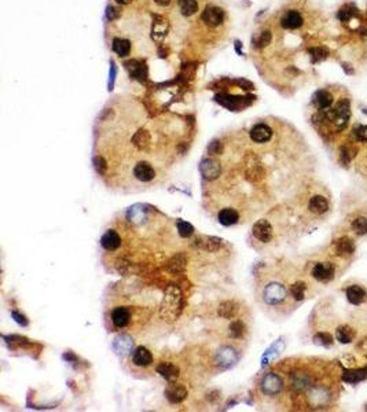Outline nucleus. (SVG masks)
<instances>
[{
    "label": "nucleus",
    "mask_w": 367,
    "mask_h": 412,
    "mask_svg": "<svg viewBox=\"0 0 367 412\" xmlns=\"http://www.w3.org/2000/svg\"><path fill=\"white\" fill-rule=\"evenodd\" d=\"M352 230H354L358 235H366L367 234V218L358 217L352 223Z\"/></svg>",
    "instance_id": "aec40b11"
},
{
    "label": "nucleus",
    "mask_w": 367,
    "mask_h": 412,
    "mask_svg": "<svg viewBox=\"0 0 367 412\" xmlns=\"http://www.w3.org/2000/svg\"><path fill=\"white\" fill-rule=\"evenodd\" d=\"M367 376L366 370H359V371H352V372H345L343 378L344 380L349 382V383H354V382H359V380L364 379Z\"/></svg>",
    "instance_id": "6ab92c4d"
},
{
    "label": "nucleus",
    "mask_w": 367,
    "mask_h": 412,
    "mask_svg": "<svg viewBox=\"0 0 367 412\" xmlns=\"http://www.w3.org/2000/svg\"><path fill=\"white\" fill-rule=\"evenodd\" d=\"M177 231L181 236H190L193 234V227L186 222H177Z\"/></svg>",
    "instance_id": "4be33fe9"
},
{
    "label": "nucleus",
    "mask_w": 367,
    "mask_h": 412,
    "mask_svg": "<svg viewBox=\"0 0 367 412\" xmlns=\"http://www.w3.org/2000/svg\"><path fill=\"white\" fill-rule=\"evenodd\" d=\"M223 17H224L223 10L216 7V6H209V7H206L204 13H202V15H201L202 21L208 26H218V25H220L223 21Z\"/></svg>",
    "instance_id": "1a4fd4ad"
},
{
    "label": "nucleus",
    "mask_w": 367,
    "mask_h": 412,
    "mask_svg": "<svg viewBox=\"0 0 367 412\" xmlns=\"http://www.w3.org/2000/svg\"><path fill=\"white\" fill-rule=\"evenodd\" d=\"M304 23V18L303 15L300 11L297 10H289L286 11L281 18V25L285 29H290V31H295V29H299V28L303 26Z\"/></svg>",
    "instance_id": "0eeeda50"
},
{
    "label": "nucleus",
    "mask_w": 367,
    "mask_h": 412,
    "mask_svg": "<svg viewBox=\"0 0 367 412\" xmlns=\"http://www.w3.org/2000/svg\"><path fill=\"white\" fill-rule=\"evenodd\" d=\"M347 298L352 305H360L366 299V291L358 285L351 286L347 289Z\"/></svg>",
    "instance_id": "f8f14e48"
},
{
    "label": "nucleus",
    "mask_w": 367,
    "mask_h": 412,
    "mask_svg": "<svg viewBox=\"0 0 367 412\" xmlns=\"http://www.w3.org/2000/svg\"><path fill=\"white\" fill-rule=\"evenodd\" d=\"M355 337V331L348 326L340 327L337 333H335V338L340 341L341 344H349L351 341L354 340Z\"/></svg>",
    "instance_id": "dca6fc26"
},
{
    "label": "nucleus",
    "mask_w": 367,
    "mask_h": 412,
    "mask_svg": "<svg viewBox=\"0 0 367 412\" xmlns=\"http://www.w3.org/2000/svg\"><path fill=\"white\" fill-rule=\"evenodd\" d=\"M290 290L286 289V286H283L279 282H270L263 287V301L264 304H267L270 307H277L281 305L289 295Z\"/></svg>",
    "instance_id": "f257e3e1"
},
{
    "label": "nucleus",
    "mask_w": 367,
    "mask_h": 412,
    "mask_svg": "<svg viewBox=\"0 0 367 412\" xmlns=\"http://www.w3.org/2000/svg\"><path fill=\"white\" fill-rule=\"evenodd\" d=\"M218 222L224 227L235 226V224H238L241 222L240 210H237L235 208H231V206L219 209Z\"/></svg>",
    "instance_id": "7ed1b4c3"
},
{
    "label": "nucleus",
    "mask_w": 367,
    "mask_h": 412,
    "mask_svg": "<svg viewBox=\"0 0 367 412\" xmlns=\"http://www.w3.org/2000/svg\"><path fill=\"white\" fill-rule=\"evenodd\" d=\"M305 289H307V286L304 285V283H301V282H297V283H295V285H292L289 287L290 294H292L293 298L297 299V301H301V299L304 298Z\"/></svg>",
    "instance_id": "a211bd4d"
},
{
    "label": "nucleus",
    "mask_w": 367,
    "mask_h": 412,
    "mask_svg": "<svg viewBox=\"0 0 367 412\" xmlns=\"http://www.w3.org/2000/svg\"><path fill=\"white\" fill-rule=\"evenodd\" d=\"M177 6L183 15L191 17L198 11V3L195 0H177Z\"/></svg>",
    "instance_id": "2eb2a0df"
},
{
    "label": "nucleus",
    "mask_w": 367,
    "mask_h": 412,
    "mask_svg": "<svg viewBox=\"0 0 367 412\" xmlns=\"http://www.w3.org/2000/svg\"><path fill=\"white\" fill-rule=\"evenodd\" d=\"M308 209L312 213H317V214H322V213H326L327 209H329V202L325 197L322 195H315L312 197L308 202Z\"/></svg>",
    "instance_id": "ddd939ff"
},
{
    "label": "nucleus",
    "mask_w": 367,
    "mask_h": 412,
    "mask_svg": "<svg viewBox=\"0 0 367 412\" xmlns=\"http://www.w3.org/2000/svg\"><path fill=\"white\" fill-rule=\"evenodd\" d=\"M155 5L161 6V7H164V6H168L169 3H171V0H154Z\"/></svg>",
    "instance_id": "a878e982"
},
{
    "label": "nucleus",
    "mask_w": 367,
    "mask_h": 412,
    "mask_svg": "<svg viewBox=\"0 0 367 412\" xmlns=\"http://www.w3.org/2000/svg\"><path fill=\"white\" fill-rule=\"evenodd\" d=\"M132 363L135 364L136 367H150L153 364V354L145 346H139L132 353Z\"/></svg>",
    "instance_id": "6e6552de"
},
{
    "label": "nucleus",
    "mask_w": 367,
    "mask_h": 412,
    "mask_svg": "<svg viewBox=\"0 0 367 412\" xmlns=\"http://www.w3.org/2000/svg\"><path fill=\"white\" fill-rule=\"evenodd\" d=\"M312 103L318 110L329 109L333 104V95L326 90L317 91L312 96Z\"/></svg>",
    "instance_id": "9b49d317"
},
{
    "label": "nucleus",
    "mask_w": 367,
    "mask_h": 412,
    "mask_svg": "<svg viewBox=\"0 0 367 412\" xmlns=\"http://www.w3.org/2000/svg\"><path fill=\"white\" fill-rule=\"evenodd\" d=\"M112 48L117 55L120 57H127L131 52V43L127 39H121V37H116L112 44Z\"/></svg>",
    "instance_id": "4468645a"
},
{
    "label": "nucleus",
    "mask_w": 367,
    "mask_h": 412,
    "mask_svg": "<svg viewBox=\"0 0 367 412\" xmlns=\"http://www.w3.org/2000/svg\"><path fill=\"white\" fill-rule=\"evenodd\" d=\"M100 246L106 252L113 253V252L121 248V235L116 230H108L102 236V239H100Z\"/></svg>",
    "instance_id": "39448f33"
},
{
    "label": "nucleus",
    "mask_w": 367,
    "mask_h": 412,
    "mask_svg": "<svg viewBox=\"0 0 367 412\" xmlns=\"http://www.w3.org/2000/svg\"><path fill=\"white\" fill-rule=\"evenodd\" d=\"M260 389H261L264 396L274 397V396H278V394L281 393V390L283 389V380L275 372H268V374H266L263 376V379H261Z\"/></svg>",
    "instance_id": "f03ea898"
},
{
    "label": "nucleus",
    "mask_w": 367,
    "mask_h": 412,
    "mask_svg": "<svg viewBox=\"0 0 367 412\" xmlns=\"http://www.w3.org/2000/svg\"><path fill=\"white\" fill-rule=\"evenodd\" d=\"M315 342L319 345H323V346H329V345L333 344V337L330 334H326V333H319L318 335H315Z\"/></svg>",
    "instance_id": "412c9836"
},
{
    "label": "nucleus",
    "mask_w": 367,
    "mask_h": 412,
    "mask_svg": "<svg viewBox=\"0 0 367 412\" xmlns=\"http://www.w3.org/2000/svg\"><path fill=\"white\" fill-rule=\"evenodd\" d=\"M117 3H120V5H128V3H131L132 0H116Z\"/></svg>",
    "instance_id": "bb28decb"
},
{
    "label": "nucleus",
    "mask_w": 367,
    "mask_h": 412,
    "mask_svg": "<svg viewBox=\"0 0 367 412\" xmlns=\"http://www.w3.org/2000/svg\"><path fill=\"white\" fill-rule=\"evenodd\" d=\"M272 138V129L268 127L267 124H256L252 129H250V139L254 142V143H258V145H263V143H267V142L271 141Z\"/></svg>",
    "instance_id": "423d86ee"
},
{
    "label": "nucleus",
    "mask_w": 367,
    "mask_h": 412,
    "mask_svg": "<svg viewBox=\"0 0 367 412\" xmlns=\"http://www.w3.org/2000/svg\"><path fill=\"white\" fill-rule=\"evenodd\" d=\"M312 277L321 282L330 281L334 277V267L330 263H318L312 268Z\"/></svg>",
    "instance_id": "9d476101"
},
{
    "label": "nucleus",
    "mask_w": 367,
    "mask_h": 412,
    "mask_svg": "<svg viewBox=\"0 0 367 412\" xmlns=\"http://www.w3.org/2000/svg\"><path fill=\"white\" fill-rule=\"evenodd\" d=\"M270 41H271V33L263 32L261 33V36L258 37L257 47H264V45L270 44Z\"/></svg>",
    "instance_id": "b1692460"
},
{
    "label": "nucleus",
    "mask_w": 367,
    "mask_h": 412,
    "mask_svg": "<svg viewBox=\"0 0 367 412\" xmlns=\"http://www.w3.org/2000/svg\"><path fill=\"white\" fill-rule=\"evenodd\" d=\"M355 250V246H354V242L349 239V238H341L338 242H337V252L340 254H352L354 253Z\"/></svg>",
    "instance_id": "f3484780"
},
{
    "label": "nucleus",
    "mask_w": 367,
    "mask_h": 412,
    "mask_svg": "<svg viewBox=\"0 0 367 412\" xmlns=\"http://www.w3.org/2000/svg\"><path fill=\"white\" fill-rule=\"evenodd\" d=\"M356 139L360 142H367V127L366 125H359V127L355 128L354 131Z\"/></svg>",
    "instance_id": "5701e85b"
},
{
    "label": "nucleus",
    "mask_w": 367,
    "mask_h": 412,
    "mask_svg": "<svg viewBox=\"0 0 367 412\" xmlns=\"http://www.w3.org/2000/svg\"><path fill=\"white\" fill-rule=\"evenodd\" d=\"M272 234H274V230H272L271 224H270L268 220L261 218V220H257V222L254 223L253 235L254 238H257L260 242H263V243L270 242V240L272 239Z\"/></svg>",
    "instance_id": "20e7f679"
},
{
    "label": "nucleus",
    "mask_w": 367,
    "mask_h": 412,
    "mask_svg": "<svg viewBox=\"0 0 367 412\" xmlns=\"http://www.w3.org/2000/svg\"><path fill=\"white\" fill-rule=\"evenodd\" d=\"M108 18L110 19V21H113V19H116L118 17V13L116 11V9L114 7H108Z\"/></svg>",
    "instance_id": "393cba45"
}]
</instances>
